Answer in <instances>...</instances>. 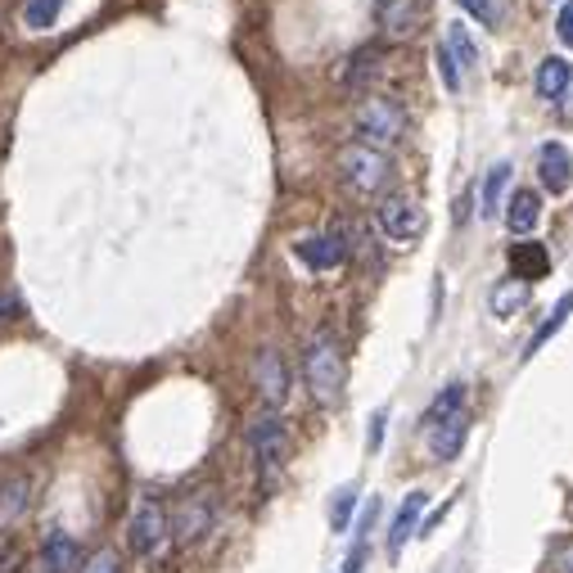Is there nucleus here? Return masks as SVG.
<instances>
[{
    "label": "nucleus",
    "instance_id": "nucleus-33",
    "mask_svg": "<svg viewBox=\"0 0 573 573\" xmlns=\"http://www.w3.org/2000/svg\"><path fill=\"white\" fill-rule=\"evenodd\" d=\"M361 564H366V541H357L352 556L344 560V569H339V573H361Z\"/></svg>",
    "mask_w": 573,
    "mask_h": 573
},
{
    "label": "nucleus",
    "instance_id": "nucleus-11",
    "mask_svg": "<svg viewBox=\"0 0 573 573\" xmlns=\"http://www.w3.org/2000/svg\"><path fill=\"white\" fill-rule=\"evenodd\" d=\"M294 253L303 258L312 271H335V266H344L348 262V245H344V235H308V239H298L294 245Z\"/></svg>",
    "mask_w": 573,
    "mask_h": 573
},
{
    "label": "nucleus",
    "instance_id": "nucleus-32",
    "mask_svg": "<svg viewBox=\"0 0 573 573\" xmlns=\"http://www.w3.org/2000/svg\"><path fill=\"white\" fill-rule=\"evenodd\" d=\"M14 316H23V303H18L14 294L0 289V321H14Z\"/></svg>",
    "mask_w": 573,
    "mask_h": 573
},
{
    "label": "nucleus",
    "instance_id": "nucleus-25",
    "mask_svg": "<svg viewBox=\"0 0 573 573\" xmlns=\"http://www.w3.org/2000/svg\"><path fill=\"white\" fill-rule=\"evenodd\" d=\"M434 64H438V73H443V86L451 90V96H461V90H465V73L457 68V59H451V50H447V46H438V50H434Z\"/></svg>",
    "mask_w": 573,
    "mask_h": 573
},
{
    "label": "nucleus",
    "instance_id": "nucleus-4",
    "mask_svg": "<svg viewBox=\"0 0 573 573\" xmlns=\"http://www.w3.org/2000/svg\"><path fill=\"white\" fill-rule=\"evenodd\" d=\"M249 451H253L262 478H276L281 474V465L289 457V429H285V420L276 411L258 415L253 425H249Z\"/></svg>",
    "mask_w": 573,
    "mask_h": 573
},
{
    "label": "nucleus",
    "instance_id": "nucleus-29",
    "mask_svg": "<svg viewBox=\"0 0 573 573\" xmlns=\"http://www.w3.org/2000/svg\"><path fill=\"white\" fill-rule=\"evenodd\" d=\"M77 573H123V564H117V556L113 551H96L90 560H82V569Z\"/></svg>",
    "mask_w": 573,
    "mask_h": 573
},
{
    "label": "nucleus",
    "instance_id": "nucleus-13",
    "mask_svg": "<svg viewBox=\"0 0 573 573\" xmlns=\"http://www.w3.org/2000/svg\"><path fill=\"white\" fill-rule=\"evenodd\" d=\"M425 506H429V493H407V501L398 506V515H394V528H388V556H402V547L420 533V515H425Z\"/></svg>",
    "mask_w": 573,
    "mask_h": 573
},
{
    "label": "nucleus",
    "instance_id": "nucleus-9",
    "mask_svg": "<svg viewBox=\"0 0 573 573\" xmlns=\"http://www.w3.org/2000/svg\"><path fill=\"white\" fill-rule=\"evenodd\" d=\"M465 438H470V411H451V415L429 420V457L434 461H457Z\"/></svg>",
    "mask_w": 573,
    "mask_h": 573
},
{
    "label": "nucleus",
    "instance_id": "nucleus-20",
    "mask_svg": "<svg viewBox=\"0 0 573 573\" xmlns=\"http://www.w3.org/2000/svg\"><path fill=\"white\" fill-rule=\"evenodd\" d=\"M506 195H510V163H497V167H488V176H484V199H478V208H484L488 222L501 217V199Z\"/></svg>",
    "mask_w": 573,
    "mask_h": 573
},
{
    "label": "nucleus",
    "instance_id": "nucleus-34",
    "mask_svg": "<svg viewBox=\"0 0 573 573\" xmlns=\"http://www.w3.org/2000/svg\"><path fill=\"white\" fill-rule=\"evenodd\" d=\"M379 438H384V415H375V425H371V447H379Z\"/></svg>",
    "mask_w": 573,
    "mask_h": 573
},
{
    "label": "nucleus",
    "instance_id": "nucleus-10",
    "mask_svg": "<svg viewBox=\"0 0 573 573\" xmlns=\"http://www.w3.org/2000/svg\"><path fill=\"white\" fill-rule=\"evenodd\" d=\"M420 23H425L420 0H379V33L388 41H411L420 33Z\"/></svg>",
    "mask_w": 573,
    "mask_h": 573
},
{
    "label": "nucleus",
    "instance_id": "nucleus-15",
    "mask_svg": "<svg viewBox=\"0 0 573 573\" xmlns=\"http://www.w3.org/2000/svg\"><path fill=\"white\" fill-rule=\"evenodd\" d=\"M379 50L375 46H361L348 64H344V73H339V82H344V90H366V86H375L379 82Z\"/></svg>",
    "mask_w": 573,
    "mask_h": 573
},
{
    "label": "nucleus",
    "instance_id": "nucleus-24",
    "mask_svg": "<svg viewBox=\"0 0 573 573\" xmlns=\"http://www.w3.org/2000/svg\"><path fill=\"white\" fill-rule=\"evenodd\" d=\"M59 10H64V0H27V5H23V23L37 27V33H46V27L59 18Z\"/></svg>",
    "mask_w": 573,
    "mask_h": 573
},
{
    "label": "nucleus",
    "instance_id": "nucleus-8",
    "mask_svg": "<svg viewBox=\"0 0 573 573\" xmlns=\"http://www.w3.org/2000/svg\"><path fill=\"white\" fill-rule=\"evenodd\" d=\"M253 384H258V394H262V402L271 411L285 407V398H289V366H285V357L276 348H262L253 357Z\"/></svg>",
    "mask_w": 573,
    "mask_h": 573
},
{
    "label": "nucleus",
    "instance_id": "nucleus-21",
    "mask_svg": "<svg viewBox=\"0 0 573 573\" xmlns=\"http://www.w3.org/2000/svg\"><path fill=\"white\" fill-rule=\"evenodd\" d=\"M569 312H573V289H569V294L560 298V303H556V312H551L547 321H541V325H537V335L528 339V352H524V357H533V352H541V348H547V344H551L556 335H560V325L569 321Z\"/></svg>",
    "mask_w": 573,
    "mask_h": 573
},
{
    "label": "nucleus",
    "instance_id": "nucleus-18",
    "mask_svg": "<svg viewBox=\"0 0 573 573\" xmlns=\"http://www.w3.org/2000/svg\"><path fill=\"white\" fill-rule=\"evenodd\" d=\"M27 501H33V484H27L23 474L5 478V484H0V528H10L18 515H27Z\"/></svg>",
    "mask_w": 573,
    "mask_h": 573
},
{
    "label": "nucleus",
    "instance_id": "nucleus-3",
    "mask_svg": "<svg viewBox=\"0 0 573 573\" xmlns=\"http://www.w3.org/2000/svg\"><path fill=\"white\" fill-rule=\"evenodd\" d=\"M352 132L361 145H375V149H394L407 132V109L388 96H366L352 109Z\"/></svg>",
    "mask_w": 573,
    "mask_h": 573
},
{
    "label": "nucleus",
    "instance_id": "nucleus-19",
    "mask_svg": "<svg viewBox=\"0 0 573 573\" xmlns=\"http://www.w3.org/2000/svg\"><path fill=\"white\" fill-rule=\"evenodd\" d=\"M533 82H537V96L541 100H560L564 90H569V82H573V68L564 64V59H541Z\"/></svg>",
    "mask_w": 573,
    "mask_h": 573
},
{
    "label": "nucleus",
    "instance_id": "nucleus-14",
    "mask_svg": "<svg viewBox=\"0 0 573 573\" xmlns=\"http://www.w3.org/2000/svg\"><path fill=\"white\" fill-rule=\"evenodd\" d=\"M537 217H541V195L537 190H510L506 199V231L510 235H533L537 231Z\"/></svg>",
    "mask_w": 573,
    "mask_h": 573
},
{
    "label": "nucleus",
    "instance_id": "nucleus-5",
    "mask_svg": "<svg viewBox=\"0 0 573 573\" xmlns=\"http://www.w3.org/2000/svg\"><path fill=\"white\" fill-rule=\"evenodd\" d=\"M127 541L136 556H159L163 541H167V510L159 497H140L132 510V524H127Z\"/></svg>",
    "mask_w": 573,
    "mask_h": 573
},
{
    "label": "nucleus",
    "instance_id": "nucleus-27",
    "mask_svg": "<svg viewBox=\"0 0 573 573\" xmlns=\"http://www.w3.org/2000/svg\"><path fill=\"white\" fill-rule=\"evenodd\" d=\"M461 10H470L484 27H501V10H506V0H457Z\"/></svg>",
    "mask_w": 573,
    "mask_h": 573
},
{
    "label": "nucleus",
    "instance_id": "nucleus-12",
    "mask_svg": "<svg viewBox=\"0 0 573 573\" xmlns=\"http://www.w3.org/2000/svg\"><path fill=\"white\" fill-rule=\"evenodd\" d=\"M537 180H541V190H551V195H564L573 186V159L564 145L551 140L537 149Z\"/></svg>",
    "mask_w": 573,
    "mask_h": 573
},
{
    "label": "nucleus",
    "instance_id": "nucleus-23",
    "mask_svg": "<svg viewBox=\"0 0 573 573\" xmlns=\"http://www.w3.org/2000/svg\"><path fill=\"white\" fill-rule=\"evenodd\" d=\"M510 262H515L520 281L547 276V271H551V262H547V249H541V245H515V249H510Z\"/></svg>",
    "mask_w": 573,
    "mask_h": 573
},
{
    "label": "nucleus",
    "instance_id": "nucleus-28",
    "mask_svg": "<svg viewBox=\"0 0 573 573\" xmlns=\"http://www.w3.org/2000/svg\"><path fill=\"white\" fill-rule=\"evenodd\" d=\"M352 506H357V488H339L335 493V506H329V528L344 533L348 520H352Z\"/></svg>",
    "mask_w": 573,
    "mask_h": 573
},
{
    "label": "nucleus",
    "instance_id": "nucleus-31",
    "mask_svg": "<svg viewBox=\"0 0 573 573\" xmlns=\"http://www.w3.org/2000/svg\"><path fill=\"white\" fill-rule=\"evenodd\" d=\"M551 569H556V573H573V541H560Z\"/></svg>",
    "mask_w": 573,
    "mask_h": 573
},
{
    "label": "nucleus",
    "instance_id": "nucleus-6",
    "mask_svg": "<svg viewBox=\"0 0 573 573\" xmlns=\"http://www.w3.org/2000/svg\"><path fill=\"white\" fill-rule=\"evenodd\" d=\"M384 239H394V245H415L420 235H425V213H420V203L407 199V195H388L379 199V213H375Z\"/></svg>",
    "mask_w": 573,
    "mask_h": 573
},
{
    "label": "nucleus",
    "instance_id": "nucleus-17",
    "mask_svg": "<svg viewBox=\"0 0 573 573\" xmlns=\"http://www.w3.org/2000/svg\"><path fill=\"white\" fill-rule=\"evenodd\" d=\"M488 308H493L497 321H510L515 312H524V308H528V281H520V276L501 281V285L493 289V298H488Z\"/></svg>",
    "mask_w": 573,
    "mask_h": 573
},
{
    "label": "nucleus",
    "instance_id": "nucleus-7",
    "mask_svg": "<svg viewBox=\"0 0 573 573\" xmlns=\"http://www.w3.org/2000/svg\"><path fill=\"white\" fill-rule=\"evenodd\" d=\"M213 520H217V501H213V493H190V497H180V506L167 515V537H176V541H199L208 528H213Z\"/></svg>",
    "mask_w": 573,
    "mask_h": 573
},
{
    "label": "nucleus",
    "instance_id": "nucleus-22",
    "mask_svg": "<svg viewBox=\"0 0 573 573\" xmlns=\"http://www.w3.org/2000/svg\"><path fill=\"white\" fill-rule=\"evenodd\" d=\"M447 50H451V59H457L461 73H474V68H478V46L470 41L465 23H451V27H447Z\"/></svg>",
    "mask_w": 573,
    "mask_h": 573
},
{
    "label": "nucleus",
    "instance_id": "nucleus-1",
    "mask_svg": "<svg viewBox=\"0 0 573 573\" xmlns=\"http://www.w3.org/2000/svg\"><path fill=\"white\" fill-rule=\"evenodd\" d=\"M303 379H308V394L321 402V407H335L344 398V379H348V366H344V348L335 339V329H316L308 352H303Z\"/></svg>",
    "mask_w": 573,
    "mask_h": 573
},
{
    "label": "nucleus",
    "instance_id": "nucleus-16",
    "mask_svg": "<svg viewBox=\"0 0 573 573\" xmlns=\"http://www.w3.org/2000/svg\"><path fill=\"white\" fill-rule=\"evenodd\" d=\"M41 560H46L50 573H77V569H82V547H77L68 533H46Z\"/></svg>",
    "mask_w": 573,
    "mask_h": 573
},
{
    "label": "nucleus",
    "instance_id": "nucleus-30",
    "mask_svg": "<svg viewBox=\"0 0 573 573\" xmlns=\"http://www.w3.org/2000/svg\"><path fill=\"white\" fill-rule=\"evenodd\" d=\"M556 33H560L564 46H573V0H564V5H560V14H556Z\"/></svg>",
    "mask_w": 573,
    "mask_h": 573
},
{
    "label": "nucleus",
    "instance_id": "nucleus-2",
    "mask_svg": "<svg viewBox=\"0 0 573 573\" xmlns=\"http://www.w3.org/2000/svg\"><path fill=\"white\" fill-rule=\"evenodd\" d=\"M339 180L361 195V199H375L394 186V159H388V149H375V145H348L339 149Z\"/></svg>",
    "mask_w": 573,
    "mask_h": 573
},
{
    "label": "nucleus",
    "instance_id": "nucleus-26",
    "mask_svg": "<svg viewBox=\"0 0 573 573\" xmlns=\"http://www.w3.org/2000/svg\"><path fill=\"white\" fill-rule=\"evenodd\" d=\"M465 384H447L443 394L434 398V407H429V420H438V415H451V411H465Z\"/></svg>",
    "mask_w": 573,
    "mask_h": 573
}]
</instances>
